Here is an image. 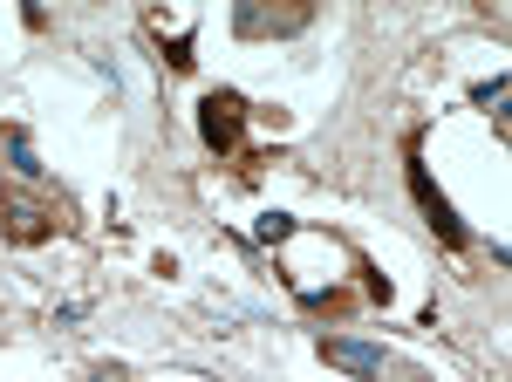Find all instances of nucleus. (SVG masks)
Returning a JSON list of instances; mask_svg holds the SVG:
<instances>
[{
	"label": "nucleus",
	"instance_id": "obj_1",
	"mask_svg": "<svg viewBox=\"0 0 512 382\" xmlns=\"http://www.w3.org/2000/svg\"><path fill=\"white\" fill-rule=\"evenodd\" d=\"M198 130H205V144H212V151H233L239 130H246V103H239L233 89L205 96V110H198Z\"/></svg>",
	"mask_w": 512,
	"mask_h": 382
},
{
	"label": "nucleus",
	"instance_id": "obj_2",
	"mask_svg": "<svg viewBox=\"0 0 512 382\" xmlns=\"http://www.w3.org/2000/svg\"><path fill=\"white\" fill-rule=\"evenodd\" d=\"M410 191H417V205H424V219H431V226L444 232L451 246H465V226H458V212H451V205L437 198V185L424 178V164H410Z\"/></svg>",
	"mask_w": 512,
	"mask_h": 382
},
{
	"label": "nucleus",
	"instance_id": "obj_3",
	"mask_svg": "<svg viewBox=\"0 0 512 382\" xmlns=\"http://www.w3.org/2000/svg\"><path fill=\"white\" fill-rule=\"evenodd\" d=\"M321 355L349 376H383V348L376 342H321Z\"/></svg>",
	"mask_w": 512,
	"mask_h": 382
},
{
	"label": "nucleus",
	"instance_id": "obj_4",
	"mask_svg": "<svg viewBox=\"0 0 512 382\" xmlns=\"http://www.w3.org/2000/svg\"><path fill=\"white\" fill-rule=\"evenodd\" d=\"M7 164H14L28 185H41V178H48V171H41V157H35V144H28L21 130H7Z\"/></svg>",
	"mask_w": 512,
	"mask_h": 382
},
{
	"label": "nucleus",
	"instance_id": "obj_5",
	"mask_svg": "<svg viewBox=\"0 0 512 382\" xmlns=\"http://www.w3.org/2000/svg\"><path fill=\"white\" fill-rule=\"evenodd\" d=\"M7 219H14V239H41V232L55 226V219H48V212H41V205H21V198H14V205H7Z\"/></svg>",
	"mask_w": 512,
	"mask_h": 382
},
{
	"label": "nucleus",
	"instance_id": "obj_6",
	"mask_svg": "<svg viewBox=\"0 0 512 382\" xmlns=\"http://www.w3.org/2000/svg\"><path fill=\"white\" fill-rule=\"evenodd\" d=\"M287 232H294L287 212H267V219H260V239H287Z\"/></svg>",
	"mask_w": 512,
	"mask_h": 382
}]
</instances>
